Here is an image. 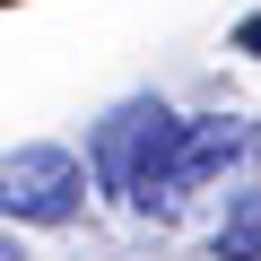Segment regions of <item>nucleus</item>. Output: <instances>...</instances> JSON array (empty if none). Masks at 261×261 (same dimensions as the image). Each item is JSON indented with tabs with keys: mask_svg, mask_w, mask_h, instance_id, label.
<instances>
[{
	"mask_svg": "<svg viewBox=\"0 0 261 261\" xmlns=\"http://www.w3.org/2000/svg\"><path fill=\"white\" fill-rule=\"evenodd\" d=\"M174 130H183V113H174L166 96H130V105H113V113L96 122V140H87V174H96L113 200L140 209V192L157 183V166H166V148H174Z\"/></svg>",
	"mask_w": 261,
	"mask_h": 261,
	"instance_id": "nucleus-1",
	"label": "nucleus"
},
{
	"mask_svg": "<svg viewBox=\"0 0 261 261\" xmlns=\"http://www.w3.org/2000/svg\"><path fill=\"white\" fill-rule=\"evenodd\" d=\"M252 157H261V130H252V122H235V113L183 122V130H174V148H166V166H157V183L140 192V209H148V218H174L192 192L226 183V174L252 166Z\"/></svg>",
	"mask_w": 261,
	"mask_h": 261,
	"instance_id": "nucleus-2",
	"label": "nucleus"
},
{
	"mask_svg": "<svg viewBox=\"0 0 261 261\" xmlns=\"http://www.w3.org/2000/svg\"><path fill=\"white\" fill-rule=\"evenodd\" d=\"M87 209V166L53 140H27L0 157V218H18V226H70Z\"/></svg>",
	"mask_w": 261,
	"mask_h": 261,
	"instance_id": "nucleus-3",
	"label": "nucleus"
},
{
	"mask_svg": "<svg viewBox=\"0 0 261 261\" xmlns=\"http://www.w3.org/2000/svg\"><path fill=\"white\" fill-rule=\"evenodd\" d=\"M218 261H261V192H244L218 226Z\"/></svg>",
	"mask_w": 261,
	"mask_h": 261,
	"instance_id": "nucleus-4",
	"label": "nucleus"
},
{
	"mask_svg": "<svg viewBox=\"0 0 261 261\" xmlns=\"http://www.w3.org/2000/svg\"><path fill=\"white\" fill-rule=\"evenodd\" d=\"M235 53H252V61H261V9H252V18L235 27Z\"/></svg>",
	"mask_w": 261,
	"mask_h": 261,
	"instance_id": "nucleus-5",
	"label": "nucleus"
},
{
	"mask_svg": "<svg viewBox=\"0 0 261 261\" xmlns=\"http://www.w3.org/2000/svg\"><path fill=\"white\" fill-rule=\"evenodd\" d=\"M0 261H18V244H9V235H0Z\"/></svg>",
	"mask_w": 261,
	"mask_h": 261,
	"instance_id": "nucleus-6",
	"label": "nucleus"
}]
</instances>
